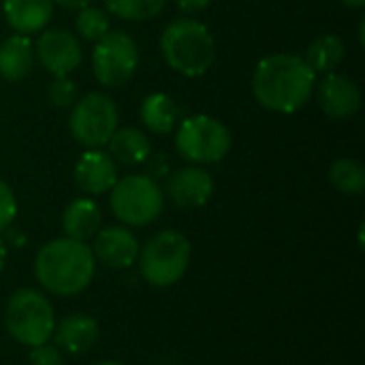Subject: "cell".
Returning <instances> with one entry per match:
<instances>
[{"label":"cell","mask_w":365,"mask_h":365,"mask_svg":"<svg viewBox=\"0 0 365 365\" xmlns=\"http://www.w3.org/2000/svg\"><path fill=\"white\" fill-rule=\"evenodd\" d=\"M115 128L118 107L113 98L103 92H90L83 98L75 101L68 118V130L77 143L88 150H96L111 139Z\"/></svg>","instance_id":"ba28073f"},{"label":"cell","mask_w":365,"mask_h":365,"mask_svg":"<svg viewBox=\"0 0 365 365\" xmlns=\"http://www.w3.org/2000/svg\"><path fill=\"white\" fill-rule=\"evenodd\" d=\"M342 4H346V6H353V9H359V6H364L365 0H340Z\"/></svg>","instance_id":"1f68e13d"},{"label":"cell","mask_w":365,"mask_h":365,"mask_svg":"<svg viewBox=\"0 0 365 365\" xmlns=\"http://www.w3.org/2000/svg\"><path fill=\"white\" fill-rule=\"evenodd\" d=\"M344 43L336 34H323L314 38L306 51V64L314 73H331L344 60Z\"/></svg>","instance_id":"44dd1931"},{"label":"cell","mask_w":365,"mask_h":365,"mask_svg":"<svg viewBox=\"0 0 365 365\" xmlns=\"http://www.w3.org/2000/svg\"><path fill=\"white\" fill-rule=\"evenodd\" d=\"M53 2H58L60 6H64V9H71V11H79V9H86V6H90L94 0H53Z\"/></svg>","instance_id":"f546056e"},{"label":"cell","mask_w":365,"mask_h":365,"mask_svg":"<svg viewBox=\"0 0 365 365\" xmlns=\"http://www.w3.org/2000/svg\"><path fill=\"white\" fill-rule=\"evenodd\" d=\"M175 148L195 165L218 163L231 150V133L222 122L210 115H190L178 126Z\"/></svg>","instance_id":"52a82bcc"},{"label":"cell","mask_w":365,"mask_h":365,"mask_svg":"<svg viewBox=\"0 0 365 365\" xmlns=\"http://www.w3.org/2000/svg\"><path fill=\"white\" fill-rule=\"evenodd\" d=\"M30 365H64V359H62V353L58 346H49L45 342V344L32 346Z\"/></svg>","instance_id":"4316f807"},{"label":"cell","mask_w":365,"mask_h":365,"mask_svg":"<svg viewBox=\"0 0 365 365\" xmlns=\"http://www.w3.org/2000/svg\"><path fill=\"white\" fill-rule=\"evenodd\" d=\"M77 83L64 75V77H56L51 83H49V90H47V96H49V103L53 107H60V109H66V107H73L75 101H77Z\"/></svg>","instance_id":"d4e9b609"},{"label":"cell","mask_w":365,"mask_h":365,"mask_svg":"<svg viewBox=\"0 0 365 365\" xmlns=\"http://www.w3.org/2000/svg\"><path fill=\"white\" fill-rule=\"evenodd\" d=\"M329 182L344 195H361L365 190V167L355 158H340L329 169Z\"/></svg>","instance_id":"7402d4cb"},{"label":"cell","mask_w":365,"mask_h":365,"mask_svg":"<svg viewBox=\"0 0 365 365\" xmlns=\"http://www.w3.org/2000/svg\"><path fill=\"white\" fill-rule=\"evenodd\" d=\"M139 66V49L133 36L122 30H109L96 41L92 51V71L101 86L120 88Z\"/></svg>","instance_id":"9c48e42d"},{"label":"cell","mask_w":365,"mask_h":365,"mask_svg":"<svg viewBox=\"0 0 365 365\" xmlns=\"http://www.w3.org/2000/svg\"><path fill=\"white\" fill-rule=\"evenodd\" d=\"M317 98H319L321 109L329 118H336V120L351 118L361 107V92H359L357 83L351 81L349 77L336 75V73H329L321 81Z\"/></svg>","instance_id":"4fadbf2b"},{"label":"cell","mask_w":365,"mask_h":365,"mask_svg":"<svg viewBox=\"0 0 365 365\" xmlns=\"http://www.w3.org/2000/svg\"><path fill=\"white\" fill-rule=\"evenodd\" d=\"M36 58L38 62L53 75L64 77L73 73L81 64V45L77 36L64 28H53L41 34L36 41Z\"/></svg>","instance_id":"30bf717a"},{"label":"cell","mask_w":365,"mask_h":365,"mask_svg":"<svg viewBox=\"0 0 365 365\" xmlns=\"http://www.w3.org/2000/svg\"><path fill=\"white\" fill-rule=\"evenodd\" d=\"M314 90V71L295 53H274L263 58L252 75L257 101L278 113L302 109Z\"/></svg>","instance_id":"6da1fadb"},{"label":"cell","mask_w":365,"mask_h":365,"mask_svg":"<svg viewBox=\"0 0 365 365\" xmlns=\"http://www.w3.org/2000/svg\"><path fill=\"white\" fill-rule=\"evenodd\" d=\"M160 51L167 64L186 75L199 77L207 73L216 58V45L210 30L195 19H175L171 21L160 36Z\"/></svg>","instance_id":"3957f363"},{"label":"cell","mask_w":365,"mask_h":365,"mask_svg":"<svg viewBox=\"0 0 365 365\" xmlns=\"http://www.w3.org/2000/svg\"><path fill=\"white\" fill-rule=\"evenodd\" d=\"M75 182L88 195H103L118 182V169L113 158L101 150H88L75 165Z\"/></svg>","instance_id":"5bb4252c"},{"label":"cell","mask_w":365,"mask_h":365,"mask_svg":"<svg viewBox=\"0 0 365 365\" xmlns=\"http://www.w3.org/2000/svg\"><path fill=\"white\" fill-rule=\"evenodd\" d=\"M165 192L178 207H201L214 192V180L201 167H184L169 173Z\"/></svg>","instance_id":"8fae6325"},{"label":"cell","mask_w":365,"mask_h":365,"mask_svg":"<svg viewBox=\"0 0 365 365\" xmlns=\"http://www.w3.org/2000/svg\"><path fill=\"white\" fill-rule=\"evenodd\" d=\"M212 0H178V6L184 11V13H197V11H203Z\"/></svg>","instance_id":"f1b7e54d"},{"label":"cell","mask_w":365,"mask_h":365,"mask_svg":"<svg viewBox=\"0 0 365 365\" xmlns=\"http://www.w3.org/2000/svg\"><path fill=\"white\" fill-rule=\"evenodd\" d=\"M56 346L71 355L90 351L98 338V325L88 314H68L53 327Z\"/></svg>","instance_id":"9a60e30c"},{"label":"cell","mask_w":365,"mask_h":365,"mask_svg":"<svg viewBox=\"0 0 365 365\" xmlns=\"http://www.w3.org/2000/svg\"><path fill=\"white\" fill-rule=\"evenodd\" d=\"M34 66L32 41L26 34H13L0 43V77L6 81H21Z\"/></svg>","instance_id":"e0dca14e"},{"label":"cell","mask_w":365,"mask_h":365,"mask_svg":"<svg viewBox=\"0 0 365 365\" xmlns=\"http://www.w3.org/2000/svg\"><path fill=\"white\" fill-rule=\"evenodd\" d=\"M139 242L126 227H107L96 233L92 255L107 267H130L139 259Z\"/></svg>","instance_id":"7c38bea8"},{"label":"cell","mask_w":365,"mask_h":365,"mask_svg":"<svg viewBox=\"0 0 365 365\" xmlns=\"http://www.w3.org/2000/svg\"><path fill=\"white\" fill-rule=\"evenodd\" d=\"M96 259L86 242L71 237L45 244L34 259V276L53 295H77L94 278Z\"/></svg>","instance_id":"7a4b0ae2"},{"label":"cell","mask_w":365,"mask_h":365,"mask_svg":"<svg viewBox=\"0 0 365 365\" xmlns=\"http://www.w3.org/2000/svg\"><path fill=\"white\" fill-rule=\"evenodd\" d=\"M2 11L15 32L34 34L49 24L53 15V0H4Z\"/></svg>","instance_id":"2e32d148"},{"label":"cell","mask_w":365,"mask_h":365,"mask_svg":"<svg viewBox=\"0 0 365 365\" xmlns=\"http://www.w3.org/2000/svg\"><path fill=\"white\" fill-rule=\"evenodd\" d=\"M139 115L141 122L148 130L156 133V135H169L180 118H182V109L175 105V101L163 92H154L150 96L143 98L141 107H139Z\"/></svg>","instance_id":"d6986e66"},{"label":"cell","mask_w":365,"mask_h":365,"mask_svg":"<svg viewBox=\"0 0 365 365\" xmlns=\"http://www.w3.org/2000/svg\"><path fill=\"white\" fill-rule=\"evenodd\" d=\"M4 261H6V246H4V242L0 240V272H2V267H4Z\"/></svg>","instance_id":"4dcf8cb0"},{"label":"cell","mask_w":365,"mask_h":365,"mask_svg":"<svg viewBox=\"0 0 365 365\" xmlns=\"http://www.w3.org/2000/svg\"><path fill=\"white\" fill-rule=\"evenodd\" d=\"M190 263V242L178 231H160L150 237L139 250V269L148 284L171 287L188 269Z\"/></svg>","instance_id":"5b68a950"},{"label":"cell","mask_w":365,"mask_h":365,"mask_svg":"<svg viewBox=\"0 0 365 365\" xmlns=\"http://www.w3.org/2000/svg\"><path fill=\"white\" fill-rule=\"evenodd\" d=\"M0 9H2V6H0Z\"/></svg>","instance_id":"e575fe53"},{"label":"cell","mask_w":365,"mask_h":365,"mask_svg":"<svg viewBox=\"0 0 365 365\" xmlns=\"http://www.w3.org/2000/svg\"><path fill=\"white\" fill-rule=\"evenodd\" d=\"M15 214H17L15 195H13L11 186L0 180V233L11 227V222L15 220Z\"/></svg>","instance_id":"484cf974"},{"label":"cell","mask_w":365,"mask_h":365,"mask_svg":"<svg viewBox=\"0 0 365 365\" xmlns=\"http://www.w3.org/2000/svg\"><path fill=\"white\" fill-rule=\"evenodd\" d=\"M365 21H361V24H359V38H361V45H364L365 43Z\"/></svg>","instance_id":"d6a6232c"},{"label":"cell","mask_w":365,"mask_h":365,"mask_svg":"<svg viewBox=\"0 0 365 365\" xmlns=\"http://www.w3.org/2000/svg\"><path fill=\"white\" fill-rule=\"evenodd\" d=\"M107 143H109V156L124 165H143V160L152 152L150 139L143 135V130L133 126L115 128Z\"/></svg>","instance_id":"ffe728a7"},{"label":"cell","mask_w":365,"mask_h":365,"mask_svg":"<svg viewBox=\"0 0 365 365\" xmlns=\"http://www.w3.org/2000/svg\"><path fill=\"white\" fill-rule=\"evenodd\" d=\"M101 220H103V214H101L98 203L81 197L66 205V210L62 214V229H64L66 237L86 242L98 233Z\"/></svg>","instance_id":"ac0fdd59"},{"label":"cell","mask_w":365,"mask_h":365,"mask_svg":"<svg viewBox=\"0 0 365 365\" xmlns=\"http://www.w3.org/2000/svg\"><path fill=\"white\" fill-rule=\"evenodd\" d=\"M75 30L81 38L86 41H98L101 36H105L111 28H109V15L107 11L90 4L86 9H79L77 17H75Z\"/></svg>","instance_id":"cb8c5ba5"},{"label":"cell","mask_w":365,"mask_h":365,"mask_svg":"<svg viewBox=\"0 0 365 365\" xmlns=\"http://www.w3.org/2000/svg\"><path fill=\"white\" fill-rule=\"evenodd\" d=\"M165 207V197L156 180L148 175H126L111 188V210L128 227L154 222Z\"/></svg>","instance_id":"8992f818"},{"label":"cell","mask_w":365,"mask_h":365,"mask_svg":"<svg viewBox=\"0 0 365 365\" xmlns=\"http://www.w3.org/2000/svg\"><path fill=\"white\" fill-rule=\"evenodd\" d=\"M145 163V169H148V178L156 180V178H165L169 175V160L165 154H152L143 160Z\"/></svg>","instance_id":"83f0119b"},{"label":"cell","mask_w":365,"mask_h":365,"mask_svg":"<svg viewBox=\"0 0 365 365\" xmlns=\"http://www.w3.org/2000/svg\"><path fill=\"white\" fill-rule=\"evenodd\" d=\"M98 365H122V364H118V361H103V364H98Z\"/></svg>","instance_id":"836d02e7"},{"label":"cell","mask_w":365,"mask_h":365,"mask_svg":"<svg viewBox=\"0 0 365 365\" xmlns=\"http://www.w3.org/2000/svg\"><path fill=\"white\" fill-rule=\"evenodd\" d=\"M4 325L17 342L38 346L53 336L56 314L43 293L34 289H17L6 302Z\"/></svg>","instance_id":"277c9868"},{"label":"cell","mask_w":365,"mask_h":365,"mask_svg":"<svg viewBox=\"0 0 365 365\" xmlns=\"http://www.w3.org/2000/svg\"><path fill=\"white\" fill-rule=\"evenodd\" d=\"M167 0H105L111 15L126 21H145L165 9Z\"/></svg>","instance_id":"603a6c76"}]
</instances>
